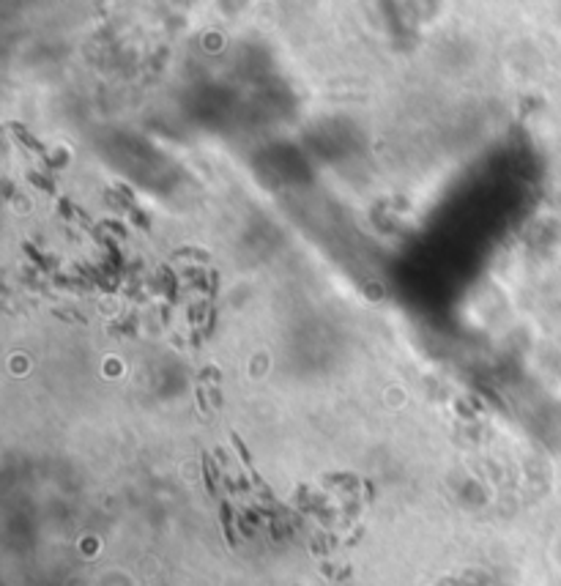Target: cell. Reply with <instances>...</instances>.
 Here are the masks:
<instances>
[{
    "label": "cell",
    "instance_id": "6da1fadb",
    "mask_svg": "<svg viewBox=\"0 0 561 586\" xmlns=\"http://www.w3.org/2000/svg\"><path fill=\"white\" fill-rule=\"evenodd\" d=\"M175 255H178V258H200V261H203V258H208L205 249H178Z\"/></svg>",
    "mask_w": 561,
    "mask_h": 586
},
{
    "label": "cell",
    "instance_id": "7a4b0ae2",
    "mask_svg": "<svg viewBox=\"0 0 561 586\" xmlns=\"http://www.w3.org/2000/svg\"><path fill=\"white\" fill-rule=\"evenodd\" d=\"M197 378H200V381H219L222 375H219V370H214V367H205V370L200 373Z\"/></svg>",
    "mask_w": 561,
    "mask_h": 586
},
{
    "label": "cell",
    "instance_id": "3957f363",
    "mask_svg": "<svg viewBox=\"0 0 561 586\" xmlns=\"http://www.w3.org/2000/svg\"><path fill=\"white\" fill-rule=\"evenodd\" d=\"M233 444H236V449H238V455H241V460L249 466V452H247V447H244V441H241L238 436H233Z\"/></svg>",
    "mask_w": 561,
    "mask_h": 586
},
{
    "label": "cell",
    "instance_id": "277c9868",
    "mask_svg": "<svg viewBox=\"0 0 561 586\" xmlns=\"http://www.w3.org/2000/svg\"><path fill=\"white\" fill-rule=\"evenodd\" d=\"M195 395H197V406L203 408V411H208V403H205V392H203V387H197V389H195Z\"/></svg>",
    "mask_w": 561,
    "mask_h": 586
}]
</instances>
